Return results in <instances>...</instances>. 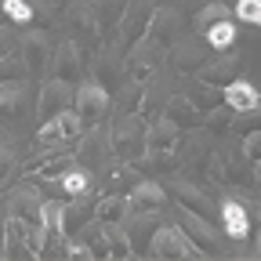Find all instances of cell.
<instances>
[{"mask_svg": "<svg viewBox=\"0 0 261 261\" xmlns=\"http://www.w3.org/2000/svg\"><path fill=\"white\" fill-rule=\"evenodd\" d=\"M152 254L156 257H167V254H181V257H192V254H200L181 228H160V232H152Z\"/></svg>", "mask_w": 261, "mask_h": 261, "instance_id": "cell-1", "label": "cell"}, {"mask_svg": "<svg viewBox=\"0 0 261 261\" xmlns=\"http://www.w3.org/2000/svg\"><path fill=\"white\" fill-rule=\"evenodd\" d=\"M76 130H80V116L65 109V113H58L55 120H47V123L40 127V142H44V145H51L55 138L62 142L65 135H76Z\"/></svg>", "mask_w": 261, "mask_h": 261, "instance_id": "cell-2", "label": "cell"}, {"mask_svg": "<svg viewBox=\"0 0 261 261\" xmlns=\"http://www.w3.org/2000/svg\"><path fill=\"white\" fill-rule=\"evenodd\" d=\"M225 102L232 106V109H240V113H254V109L261 106V98H257L254 84H247V80H232V84L225 87Z\"/></svg>", "mask_w": 261, "mask_h": 261, "instance_id": "cell-3", "label": "cell"}, {"mask_svg": "<svg viewBox=\"0 0 261 261\" xmlns=\"http://www.w3.org/2000/svg\"><path fill=\"white\" fill-rule=\"evenodd\" d=\"M221 218H225V232L232 236V240H243L247 236V211L236 200H225L221 203Z\"/></svg>", "mask_w": 261, "mask_h": 261, "instance_id": "cell-4", "label": "cell"}, {"mask_svg": "<svg viewBox=\"0 0 261 261\" xmlns=\"http://www.w3.org/2000/svg\"><path fill=\"white\" fill-rule=\"evenodd\" d=\"M203 37H207L211 47H232V40H236V25L228 22V18H218V22L203 25Z\"/></svg>", "mask_w": 261, "mask_h": 261, "instance_id": "cell-5", "label": "cell"}, {"mask_svg": "<svg viewBox=\"0 0 261 261\" xmlns=\"http://www.w3.org/2000/svg\"><path fill=\"white\" fill-rule=\"evenodd\" d=\"M127 203H130V207H160V203H163V189H160L156 181H142L135 192H130Z\"/></svg>", "mask_w": 261, "mask_h": 261, "instance_id": "cell-6", "label": "cell"}, {"mask_svg": "<svg viewBox=\"0 0 261 261\" xmlns=\"http://www.w3.org/2000/svg\"><path fill=\"white\" fill-rule=\"evenodd\" d=\"M76 102H80V109H84V113H102L109 98H106V91L98 87V84H87V87L76 94Z\"/></svg>", "mask_w": 261, "mask_h": 261, "instance_id": "cell-7", "label": "cell"}, {"mask_svg": "<svg viewBox=\"0 0 261 261\" xmlns=\"http://www.w3.org/2000/svg\"><path fill=\"white\" fill-rule=\"evenodd\" d=\"M174 138V120H160L149 135H145V145H152V149H167V142Z\"/></svg>", "mask_w": 261, "mask_h": 261, "instance_id": "cell-8", "label": "cell"}, {"mask_svg": "<svg viewBox=\"0 0 261 261\" xmlns=\"http://www.w3.org/2000/svg\"><path fill=\"white\" fill-rule=\"evenodd\" d=\"M87 185H91L87 171H65V174H62V189H65V192H73V196H76V192H84Z\"/></svg>", "mask_w": 261, "mask_h": 261, "instance_id": "cell-9", "label": "cell"}, {"mask_svg": "<svg viewBox=\"0 0 261 261\" xmlns=\"http://www.w3.org/2000/svg\"><path fill=\"white\" fill-rule=\"evenodd\" d=\"M236 15H240L243 22L261 25V0H236Z\"/></svg>", "mask_w": 261, "mask_h": 261, "instance_id": "cell-10", "label": "cell"}, {"mask_svg": "<svg viewBox=\"0 0 261 261\" xmlns=\"http://www.w3.org/2000/svg\"><path fill=\"white\" fill-rule=\"evenodd\" d=\"M123 211H127V200H102V207H98L102 221H120Z\"/></svg>", "mask_w": 261, "mask_h": 261, "instance_id": "cell-11", "label": "cell"}, {"mask_svg": "<svg viewBox=\"0 0 261 261\" xmlns=\"http://www.w3.org/2000/svg\"><path fill=\"white\" fill-rule=\"evenodd\" d=\"M4 11H8V18H15V22H29V18H33V8L25 4V0H4Z\"/></svg>", "mask_w": 261, "mask_h": 261, "instance_id": "cell-12", "label": "cell"}, {"mask_svg": "<svg viewBox=\"0 0 261 261\" xmlns=\"http://www.w3.org/2000/svg\"><path fill=\"white\" fill-rule=\"evenodd\" d=\"M185 225L192 228V236H203V240H211V225H207V221H200L196 214H185Z\"/></svg>", "mask_w": 261, "mask_h": 261, "instance_id": "cell-13", "label": "cell"}, {"mask_svg": "<svg viewBox=\"0 0 261 261\" xmlns=\"http://www.w3.org/2000/svg\"><path fill=\"white\" fill-rule=\"evenodd\" d=\"M218 18H225V8H221V4H211L207 11H200V25H211V22H218Z\"/></svg>", "mask_w": 261, "mask_h": 261, "instance_id": "cell-14", "label": "cell"}, {"mask_svg": "<svg viewBox=\"0 0 261 261\" xmlns=\"http://www.w3.org/2000/svg\"><path fill=\"white\" fill-rule=\"evenodd\" d=\"M247 152L250 156H261V135H250L247 138Z\"/></svg>", "mask_w": 261, "mask_h": 261, "instance_id": "cell-15", "label": "cell"}, {"mask_svg": "<svg viewBox=\"0 0 261 261\" xmlns=\"http://www.w3.org/2000/svg\"><path fill=\"white\" fill-rule=\"evenodd\" d=\"M257 250H261V247H257Z\"/></svg>", "mask_w": 261, "mask_h": 261, "instance_id": "cell-16", "label": "cell"}]
</instances>
